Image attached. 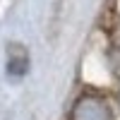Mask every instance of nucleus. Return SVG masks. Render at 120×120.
Returning a JSON list of instances; mask_svg holds the SVG:
<instances>
[{
	"label": "nucleus",
	"mask_w": 120,
	"mask_h": 120,
	"mask_svg": "<svg viewBox=\"0 0 120 120\" xmlns=\"http://www.w3.org/2000/svg\"><path fill=\"white\" fill-rule=\"evenodd\" d=\"M72 120H113L111 108L103 98L98 96H84L79 98L75 111H72Z\"/></svg>",
	"instance_id": "f257e3e1"
},
{
	"label": "nucleus",
	"mask_w": 120,
	"mask_h": 120,
	"mask_svg": "<svg viewBox=\"0 0 120 120\" xmlns=\"http://www.w3.org/2000/svg\"><path fill=\"white\" fill-rule=\"evenodd\" d=\"M26 65H29V55L24 51V46H10V51H7V72L12 75V77H22L26 72Z\"/></svg>",
	"instance_id": "f03ea898"
}]
</instances>
